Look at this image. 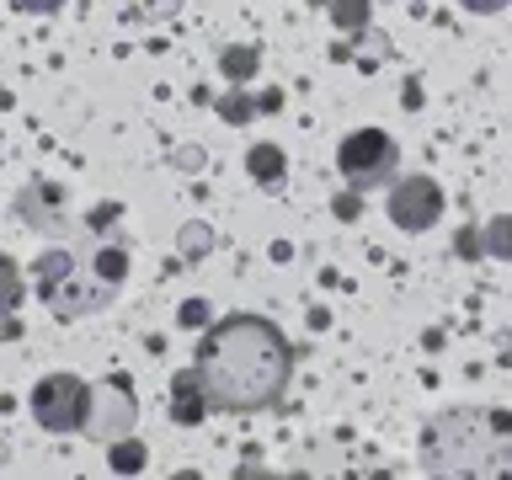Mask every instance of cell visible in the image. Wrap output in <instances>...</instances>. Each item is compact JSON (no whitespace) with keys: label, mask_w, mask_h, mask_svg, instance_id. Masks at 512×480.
<instances>
[{"label":"cell","mask_w":512,"mask_h":480,"mask_svg":"<svg viewBox=\"0 0 512 480\" xmlns=\"http://www.w3.org/2000/svg\"><path fill=\"white\" fill-rule=\"evenodd\" d=\"M192 390L203 395L208 411L251 416L267 411L288 395L294 379V342L272 326L267 315H224L203 331L198 352H192Z\"/></svg>","instance_id":"cell-1"},{"label":"cell","mask_w":512,"mask_h":480,"mask_svg":"<svg viewBox=\"0 0 512 480\" xmlns=\"http://www.w3.org/2000/svg\"><path fill=\"white\" fill-rule=\"evenodd\" d=\"M336 166H342V176L358 192H374L395 176L400 166V144L384 134V128H358V134L342 139V150H336Z\"/></svg>","instance_id":"cell-2"},{"label":"cell","mask_w":512,"mask_h":480,"mask_svg":"<svg viewBox=\"0 0 512 480\" xmlns=\"http://www.w3.org/2000/svg\"><path fill=\"white\" fill-rule=\"evenodd\" d=\"M390 214H395L400 230H427V224L443 214L438 182H432V176H411V182H400V187L390 192Z\"/></svg>","instance_id":"cell-3"},{"label":"cell","mask_w":512,"mask_h":480,"mask_svg":"<svg viewBox=\"0 0 512 480\" xmlns=\"http://www.w3.org/2000/svg\"><path fill=\"white\" fill-rule=\"evenodd\" d=\"M459 6H464V11H480V16H491V11H502L507 0H459Z\"/></svg>","instance_id":"cell-4"}]
</instances>
